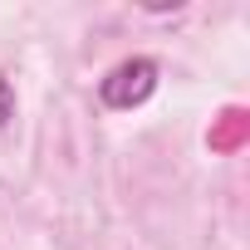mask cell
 <instances>
[{
    "label": "cell",
    "instance_id": "2",
    "mask_svg": "<svg viewBox=\"0 0 250 250\" xmlns=\"http://www.w3.org/2000/svg\"><path fill=\"white\" fill-rule=\"evenodd\" d=\"M245 143H250V108H240V103L221 108V113L211 118L206 147H211V152H240Z\"/></svg>",
    "mask_w": 250,
    "mask_h": 250
},
{
    "label": "cell",
    "instance_id": "3",
    "mask_svg": "<svg viewBox=\"0 0 250 250\" xmlns=\"http://www.w3.org/2000/svg\"><path fill=\"white\" fill-rule=\"evenodd\" d=\"M15 118V93H10V83H5V74H0V128Z\"/></svg>",
    "mask_w": 250,
    "mask_h": 250
},
{
    "label": "cell",
    "instance_id": "1",
    "mask_svg": "<svg viewBox=\"0 0 250 250\" xmlns=\"http://www.w3.org/2000/svg\"><path fill=\"white\" fill-rule=\"evenodd\" d=\"M152 88H157V64L143 59V54H133V59H123L118 69L103 74L98 98H103L108 108H138V103L152 98Z\"/></svg>",
    "mask_w": 250,
    "mask_h": 250
}]
</instances>
